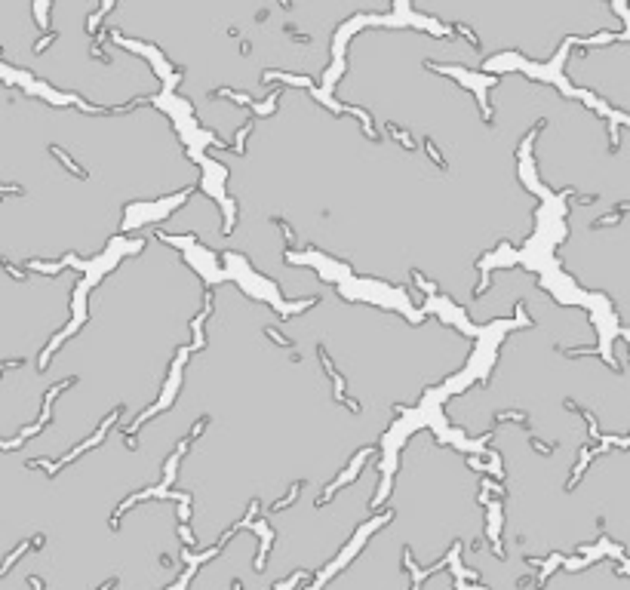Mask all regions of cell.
<instances>
[{
  "instance_id": "cell-1",
  "label": "cell",
  "mask_w": 630,
  "mask_h": 590,
  "mask_svg": "<svg viewBox=\"0 0 630 590\" xmlns=\"http://www.w3.org/2000/svg\"><path fill=\"white\" fill-rule=\"evenodd\" d=\"M52 154H55V157H58V160H62V163H65V166H68V169L74 172V175H80V179L86 175V172H83V169H80V166H77V163H74V160H71V157H68V154L62 151V148H52Z\"/></svg>"
},
{
  "instance_id": "cell-2",
  "label": "cell",
  "mask_w": 630,
  "mask_h": 590,
  "mask_svg": "<svg viewBox=\"0 0 630 590\" xmlns=\"http://www.w3.org/2000/svg\"><path fill=\"white\" fill-rule=\"evenodd\" d=\"M105 427H108V424H105ZM105 427H102V430H99V434H95V440H92V446H95V443H99V440H102V434H105ZM83 449H89V443H83V446H80V449H74V452H71V455H68V458H65V461H71V458H77V455H80V452H83ZM65 461H62V464H65Z\"/></svg>"
},
{
  "instance_id": "cell-3",
  "label": "cell",
  "mask_w": 630,
  "mask_h": 590,
  "mask_svg": "<svg viewBox=\"0 0 630 590\" xmlns=\"http://www.w3.org/2000/svg\"><path fill=\"white\" fill-rule=\"evenodd\" d=\"M28 584H31V587H34V590H43V581H40V578H31Z\"/></svg>"
}]
</instances>
